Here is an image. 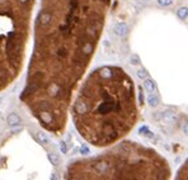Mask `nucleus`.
Returning a JSON list of instances; mask_svg holds the SVG:
<instances>
[{
  "label": "nucleus",
  "instance_id": "6ab92c4d",
  "mask_svg": "<svg viewBox=\"0 0 188 180\" xmlns=\"http://www.w3.org/2000/svg\"><path fill=\"white\" fill-rule=\"evenodd\" d=\"M183 132L186 133L187 136H188V123H186V124L183 126Z\"/></svg>",
  "mask_w": 188,
  "mask_h": 180
},
{
  "label": "nucleus",
  "instance_id": "dca6fc26",
  "mask_svg": "<svg viewBox=\"0 0 188 180\" xmlns=\"http://www.w3.org/2000/svg\"><path fill=\"white\" fill-rule=\"evenodd\" d=\"M60 151H61V153H66L67 152V146H66V142H64V141H61L60 142Z\"/></svg>",
  "mask_w": 188,
  "mask_h": 180
},
{
  "label": "nucleus",
  "instance_id": "ddd939ff",
  "mask_svg": "<svg viewBox=\"0 0 188 180\" xmlns=\"http://www.w3.org/2000/svg\"><path fill=\"white\" fill-rule=\"evenodd\" d=\"M130 62H131V65H134V66H137V65L140 64V57L136 54H134L130 57Z\"/></svg>",
  "mask_w": 188,
  "mask_h": 180
},
{
  "label": "nucleus",
  "instance_id": "f3484780",
  "mask_svg": "<svg viewBox=\"0 0 188 180\" xmlns=\"http://www.w3.org/2000/svg\"><path fill=\"white\" fill-rule=\"evenodd\" d=\"M50 180H61V179H60V176H58V174L52 173L51 176H50Z\"/></svg>",
  "mask_w": 188,
  "mask_h": 180
},
{
  "label": "nucleus",
  "instance_id": "6e6552de",
  "mask_svg": "<svg viewBox=\"0 0 188 180\" xmlns=\"http://www.w3.org/2000/svg\"><path fill=\"white\" fill-rule=\"evenodd\" d=\"M159 96L156 93H148V104L150 107H158L159 104Z\"/></svg>",
  "mask_w": 188,
  "mask_h": 180
},
{
  "label": "nucleus",
  "instance_id": "0eeeda50",
  "mask_svg": "<svg viewBox=\"0 0 188 180\" xmlns=\"http://www.w3.org/2000/svg\"><path fill=\"white\" fill-rule=\"evenodd\" d=\"M51 20H52V17L50 13H47V11H42L40 15V22L41 24L43 25V27H48L50 24H51Z\"/></svg>",
  "mask_w": 188,
  "mask_h": 180
},
{
  "label": "nucleus",
  "instance_id": "20e7f679",
  "mask_svg": "<svg viewBox=\"0 0 188 180\" xmlns=\"http://www.w3.org/2000/svg\"><path fill=\"white\" fill-rule=\"evenodd\" d=\"M127 31H128V27L125 22H118L113 25V32L120 37H123L127 34Z\"/></svg>",
  "mask_w": 188,
  "mask_h": 180
},
{
  "label": "nucleus",
  "instance_id": "f8f14e48",
  "mask_svg": "<svg viewBox=\"0 0 188 180\" xmlns=\"http://www.w3.org/2000/svg\"><path fill=\"white\" fill-rule=\"evenodd\" d=\"M38 140H40V142L42 145H48L50 143L48 137H47V134L43 133V132H40V133H38Z\"/></svg>",
  "mask_w": 188,
  "mask_h": 180
},
{
  "label": "nucleus",
  "instance_id": "7ed1b4c3",
  "mask_svg": "<svg viewBox=\"0 0 188 180\" xmlns=\"http://www.w3.org/2000/svg\"><path fill=\"white\" fill-rule=\"evenodd\" d=\"M173 180H188V159L179 167V170L177 171V174H175Z\"/></svg>",
  "mask_w": 188,
  "mask_h": 180
},
{
  "label": "nucleus",
  "instance_id": "1a4fd4ad",
  "mask_svg": "<svg viewBox=\"0 0 188 180\" xmlns=\"http://www.w3.org/2000/svg\"><path fill=\"white\" fill-rule=\"evenodd\" d=\"M139 133L142 136V137H146V138H149V140H151V138H154L155 137V134L152 133V132L150 131V129L148 128L146 126H142V127H140V129H139Z\"/></svg>",
  "mask_w": 188,
  "mask_h": 180
},
{
  "label": "nucleus",
  "instance_id": "39448f33",
  "mask_svg": "<svg viewBox=\"0 0 188 180\" xmlns=\"http://www.w3.org/2000/svg\"><path fill=\"white\" fill-rule=\"evenodd\" d=\"M144 89L148 91V93H156V90H158L155 81L149 78V76L146 79H144Z\"/></svg>",
  "mask_w": 188,
  "mask_h": 180
},
{
  "label": "nucleus",
  "instance_id": "423d86ee",
  "mask_svg": "<svg viewBox=\"0 0 188 180\" xmlns=\"http://www.w3.org/2000/svg\"><path fill=\"white\" fill-rule=\"evenodd\" d=\"M7 122L10 127H15V126H19L22 123V118H20L17 113H10L9 116L7 117Z\"/></svg>",
  "mask_w": 188,
  "mask_h": 180
},
{
  "label": "nucleus",
  "instance_id": "f257e3e1",
  "mask_svg": "<svg viewBox=\"0 0 188 180\" xmlns=\"http://www.w3.org/2000/svg\"><path fill=\"white\" fill-rule=\"evenodd\" d=\"M137 117L134 81L116 66H104L90 74L73 107L79 133L97 147L118 142L134 128Z\"/></svg>",
  "mask_w": 188,
  "mask_h": 180
},
{
  "label": "nucleus",
  "instance_id": "9b49d317",
  "mask_svg": "<svg viewBox=\"0 0 188 180\" xmlns=\"http://www.w3.org/2000/svg\"><path fill=\"white\" fill-rule=\"evenodd\" d=\"M48 160H50V162H51L54 166H57L58 164H60V156L57 155V153H55V152H50L48 153Z\"/></svg>",
  "mask_w": 188,
  "mask_h": 180
},
{
  "label": "nucleus",
  "instance_id": "4468645a",
  "mask_svg": "<svg viewBox=\"0 0 188 180\" xmlns=\"http://www.w3.org/2000/svg\"><path fill=\"white\" fill-rule=\"evenodd\" d=\"M158 4L163 8L170 7V5H173V0H158Z\"/></svg>",
  "mask_w": 188,
  "mask_h": 180
},
{
  "label": "nucleus",
  "instance_id": "aec40b11",
  "mask_svg": "<svg viewBox=\"0 0 188 180\" xmlns=\"http://www.w3.org/2000/svg\"><path fill=\"white\" fill-rule=\"evenodd\" d=\"M142 1H150V0H142Z\"/></svg>",
  "mask_w": 188,
  "mask_h": 180
},
{
  "label": "nucleus",
  "instance_id": "9d476101",
  "mask_svg": "<svg viewBox=\"0 0 188 180\" xmlns=\"http://www.w3.org/2000/svg\"><path fill=\"white\" fill-rule=\"evenodd\" d=\"M177 17L181 20H186L188 18V7H181V8H178Z\"/></svg>",
  "mask_w": 188,
  "mask_h": 180
},
{
  "label": "nucleus",
  "instance_id": "2eb2a0df",
  "mask_svg": "<svg viewBox=\"0 0 188 180\" xmlns=\"http://www.w3.org/2000/svg\"><path fill=\"white\" fill-rule=\"evenodd\" d=\"M137 76H139V78L141 79V80H144V79H146V78H148V72H146L144 69H140L139 71H137Z\"/></svg>",
  "mask_w": 188,
  "mask_h": 180
},
{
  "label": "nucleus",
  "instance_id": "a211bd4d",
  "mask_svg": "<svg viewBox=\"0 0 188 180\" xmlns=\"http://www.w3.org/2000/svg\"><path fill=\"white\" fill-rule=\"evenodd\" d=\"M81 152H83V153H89V149H88V147L84 145V146L81 147Z\"/></svg>",
  "mask_w": 188,
  "mask_h": 180
},
{
  "label": "nucleus",
  "instance_id": "412c9836",
  "mask_svg": "<svg viewBox=\"0 0 188 180\" xmlns=\"http://www.w3.org/2000/svg\"><path fill=\"white\" fill-rule=\"evenodd\" d=\"M0 119H1V113H0Z\"/></svg>",
  "mask_w": 188,
  "mask_h": 180
},
{
  "label": "nucleus",
  "instance_id": "f03ea898",
  "mask_svg": "<svg viewBox=\"0 0 188 180\" xmlns=\"http://www.w3.org/2000/svg\"><path fill=\"white\" fill-rule=\"evenodd\" d=\"M168 160L156 150L125 141L101 155L75 160L66 180H172Z\"/></svg>",
  "mask_w": 188,
  "mask_h": 180
}]
</instances>
